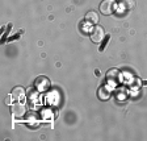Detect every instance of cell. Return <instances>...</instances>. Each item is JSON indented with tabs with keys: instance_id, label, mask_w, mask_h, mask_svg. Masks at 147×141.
Segmentation results:
<instances>
[{
	"instance_id": "6da1fadb",
	"label": "cell",
	"mask_w": 147,
	"mask_h": 141,
	"mask_svg": "<svg viewBox=\"0 0 147 141\" xmlns=\"http://www.w3.org/2000/svg\"><path fill=\"white\" fill-rule=\"evenodd\" d=\"M104 38H105L104 28L100 27V25H95V27L92 28V31H91V40H92V42L100 44V42H102V40H104Z\"/></svg>"
},
{
	"instance_id": "7a4b0ae2",
	"label": "cell",
	"mask_w": 147,
	"mask_h": 141,
	"mask_svg": "<svg viewBox=\"0 0 147 141\" xmlns=\"http://www.w3.org/2000/svg\"><path fill=\"white\" fill-rule=\"evenodd\" d=\"M116 0H102L100 4V12L104 16H109L116 9Z\"/></svg>"
},
{
	"instance_id": "3957f363",
	"label": "cell",
	"mask_w": 147,
	"mask_h": 141,
	"mask_svg": "<svg viewBox=\"0 0 147 141\" xmlns=\"http://www.w3.org/2000/svg\"><path fill=\"white\" fill-rule=\"evenodd\" d=\"M11 112H12V115L15 117H22L25 115V112H26V108H25V106L22 104V103H15V104H12V107H11Z\"/></svg>"
},
{
	"instance_id": "277c9868",
	"label": "cell",
	"mask_w": 147,
	"mask_h": 141,
	"mask_svg": "<svg viewBox=\"0 0 147 141\" xmlns=\"http://www.w3.org/2000/svg\"><path fill=\"white\" fill-rule=\"evenodd\" d=\"M119 79V71L117 69H112V70L108 71L107 74V82L110 84H116Z\"/></svg>"
},
{
	"instance_id": "5b68a950",
	"label": "cell",
	"mask_w": 147,
	"mask_h": 141,
	"mask_svg": "<svg viewBox=\"0 0 147 141\" xmlns=\"http://www.w3.org/2000/svg\"><path fill=\"white\" fill-rule=\"evenodd\" d=\"M36 86L40 91H46V90L50 87V80L45 77H40L36 80Z\"/></svg>"
},
{
	"instance_id": "8992f818",
	"label": "cell",
	"mask_w": 147,
	"mask_h": 141,
	"mask_svg": "<svg viewBox=\"0 0 147 141\" xmlns=\"http://www.w3.org/2000/svg\"><path fill=\"white\" fill-rule=\"evenodd\" d=\"M135 7V0H119V8L123 11H131Z\"/></svg>"
},
{
	"instance_id": "52a82bcc",
	"label": "cell",
	"mask_w": 147,
	"mask_h": 141,
	"mask_svg": "<svg viewBox=\"0 0 147 141\" xmlns=\"http://www.w3.org/2000/svg\"><path fill=\"white\" fill-rule=\"evenodd\" d=\"M86 21L88 22V24L97 25V22H98V15L95 12V11H89V12L86 13Z\"/></svg>"
},
{
	"instance_id": "ba28073f",
	"label": "cell",
	"mask_w": 147,
	"mask_h": 141,
	"mask_svg": "<svg viewBox=\"0 0 147 141\" xmlns=\"http://www.w3.org/2000/svg\"><path fill=\"white\" fill-rule=\"evenodd\" d=\"M12 98H15L16 100H21V99L25 98V90L22 87H15L12 90Z\"/></svg>"
},
{
	"instance_id": "9c48e42d",
	"label": "cell",
	"mask_w": 147,
	"mask_h": 141,
	"mask_svg": "<svg viewBox=\"0 0 147 141\" xmlns=\"http://www.w3.org/2000/svg\"><path fill=\"white\" fill-rule=\"evenodd\" d=\"M97 94H98V98H100L101 100H108V99H109V91L107 90V86L100 87Z\"/></svg>"
},
{
	"instance_id": "30bf717a",
	"label": "cell",
	"mask_w": 147,
	"mask_h": 141,
	"mask_svg": "<svg viewBox=\"0 0 147 141\" xmlns=\"http://www.w3.org/2000/svg\"><path fill=\"white\" fill-rule=\"evenodd\" d=\"M109 38H110V36H107V38H104V40H102V46H100V52H102V50H104V48H105V45H107L108 44V41H109Z\"/></svg>"
}]
</instances>
